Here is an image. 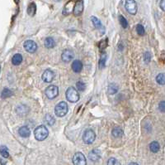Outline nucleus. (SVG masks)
<instances>
[{
	"mask_svg": "<svg viewBox=\"0 0 165 165\" xmlns=\"http://www.w3.org/2000/svg\"><path fill=\"white\" fill-rule=\"evenodd\" d=\"M125 8L130 14L135 15L137 13V4L135 0H126Z\"/></svg>",
	"mask_w": 165,
	"mask_h": 165,
	"instance_id": "obj_5",
	"label": "nucleus"
},
{
	"mask_svg": "<svg viewBox=\"0 0 165 165\" xmlns=\"http://www.w3.org/2000/svg\"><path fill=\"white\" fill-rule=\"evenodd\" d=\"M88 158L91 161L93 162H97L101 158V151L98 148H94L91 150L88 153Z\"/></svg>",
	"mask_w": 165,
	"mask_h": 165,
	"instance_id": "obj_12",
	"label": "nucleus"
},
{
	"mask_svg": "<svg viewBox=\"0 0 165 165\" xmlns=\"http://www.w3.org/2000/svg\"><path fill=\"white\" fill-rule=\"evenodd\" d=\"M156 81L158 84H160V85H164V73H160L156 77Z\"/></svg>",
	"mask_w": 165,
	"mask_h": 165,
	"instance_id": "obj_26",
	"label": "nucleus"
},
{
	"mask_svg": "<svg viewBox=\"0 0 165 165\" xmlns=\"http://www.w3.org/2000/svg\"><path fill=\"white\" fill-rule=\"evenodd\" d=\"M129 165H139L138 164H136V163H131V164H130Z\"/></svg>",
	"mask_w": 165,
	"mask_h": 165,
	"instance_id": "obj_36",
	"label": "nucleus"
},
{
	"mask_svg": "<svg viewBox=\"0 0 165 165\" xmlns=\"http://www.w3.org/2000/svg\"><path fill=\"white\" fill-rule=\"evenodd\" d=\"M118 90V87L115 85V84H111L108 86V93L109 94H115L117 92Z\"/></svg>",
	"mask_w": 165,
	"mask_h": 165,
	"instance_id": "obj_27",
	"label": "nucleus"
},
{
	"mask_svg": "<svg viewBox=\"0 0 165 165\" xmlns=\"http://www.w3.org/2000/svg\"><path fill=\"white\" fill-rule=\"evenodd\" d=\"M74 3L73 1H69L66 5L64 8V10H63V14L64 15H69L70 13L73 12L74 10Z\"/></svg>",
	"mask_w": 165,
	"mask_h": 165,
	"instance_id": "obj_13",
	"label": "nucleus"
},
{
	"mask_svg": "<svg viewBox=\"0 0 165 165\" xmlns=\"http://www.w3.org/2000/svg\"><path fill=\"white\" fill-rule=\"evenodd\" d=\"M159 6H160L161 9H162L163 11H164L165 10V0H161L160 4H159Z\"/></svg>",
	"mask_w": 165,
	"mask_h": 165,
	"instance_id": "obj_35",
	"label": "nucleus"
},
{
	"mask_svg": "<svg viewBox=\"0 0 165 165\" xmlns=\"http://www.w3.org/2000/svg\"><path fill=\"white\" fill-rule=\"evenodd\" d=\"M73 164L74 165H87L86 158L82 153H76L73 157Z\"/></svg>",
	"mask_w": 165,
	"mask_h": 165,
	"instance_id": "obj_7",
	"label": "nucleus"
},
{
	"mask_svg": "<svg viewBox=\"0 0 165 165\" xmlns=\"http://www.w3.org/2000/svg\"><path fill=\"white\" fill-rule=\"evenodd\" d=\"M107 165H121L120 162L115 158H111L107 162Z\"/></svg>",
	"mask_w": 165,
	"mask_h": 165,
	"instance_id": "obj_31",
	"label": "nucleus"
},
{
	"mask_svg": "<svg viewBox=\"0 0 165 165\" xmlns=\"http://www.w3.org/2000/svg\"><path fill=\"white\" fill-rule=\"evenodd\" d=\"M76 85H77V88H78V90L79 91H84V90H85L86 85H85L84 82H82V81H78Z\"/></svg>",
	"mask_w": 165,
	"mask_h": 165,
	"instance_id": "obj_30",
	"label": "nucleus"
},
{
	"mask_svg": "<svg viewBox=\"0 0 165 165\" xmlns=\"http://www.w3.org/2000/svg\"><path fill=\"white\" fill-rule=\"evenodd\" d=\"M44 44H45V47L46 48H52V47H55V40L52 38H46L45 39Z\"/></svg>",
	"mask_w": 165,
	"mask_h": 165,
	"instance_id": "obj_20",
	"label": "nucleus"
},
{
	"mask_svg": "<svg viewBox=\"0 0 165 165\" xmlns=\"http://www.w3.org/2000/svg\"><path fill=\"white\" fill-rule=\"evenodd\" d=\"M66 99L71 103H75L79 100V94L74 87H69L65 93Z\"/></svg>",
	"mask_w": 165,
	"mask_h": 165,
	"instance_id": "obj_3",
	"label": "nucleus"
},
{
	"mask_svg": "<svg viewBox=\"0 0 165 165\" xmlns=\"http://www.w3.org/2000/svg\"><path fill=\"white\" fill-rule=\"evenodd\" d=\"M164 106H165L164 101L160 102V104H159V110H160L161 112H164V110H165Z\"/></svg>",
	"mask_w": 165,
	"mask_h": 165,
	"instance_id": "obj_34",
	"label": "nucleus"
},
{
	"mask_svg": "<svg viewBox=\"0 0 165 165\" xmlns=\"http://www.w3.org/2000/svg\"><path fill=\"white\" fill-rule=\"evenodd\" d=\"M82 11H83V2H82V0H78L74 4L73 13L75 16H79L82 14Z\"/></svg>",
	"mask_w": 165,
	"mask_h": 165,
	"instance_id": "obj_10",
	"label": "nucleus"
},
{
	"mask_svg": "<svg viewBox=\"0 0 165 165\" xmlns=\"http://www.w3.org/2000/svg\"><path fill=\"white\" fill-rule=\"evenodd\" d=\"M55 1H57V2H59V1H60V0H55Z\"/></svg>",
	"mask_w": 165,
	"mask_h": 165,
	"instance_id": "obj_37",
	"label": "nucleus"
},
{
	"mask_svg": "<svg viewBox=\"0 0 165 165\" xmlns=\"http://www.w3.org/2000/svg\"><path fill=\"white\" fill-rule=\"evenodd\" d=\"M69 111V107L65 101L59 102L55 108V114L58 117H64Z\"/></svg>",
	"mask_w": 165,
	"mask_h": 165,
	"instance_id": "obj_2",
	"label": "nucleus"
},
{
	"mask_svg": "<svg viewBox=\"0 0 165 165\" xmlns=\"http://www.w3.org/2000/svg\"><path fill=\"white\" fill-rule=\"evenodd\" d=\"M45 122L49 125H53L55 123V119L50 114H45Z\"/></svg>",
	"mask_w": 165,
	"mask_h": 165,
	"instance_id": "obj_23",
	"label": "nucleus"
},
{
	"mask_svg": "<svg viewBox=\"0 0 165 165\" xmlns=\"http://www.w3.org/2000/svg\"><path fill=\"white\" fill-rule=\"evenodd\" d=\"M0 153H1V155L4 157V158H8V157H9L8 148L6 146H4V145L0 146Z\"/></svg>",
	"mask_w": 165,
	"mask_h": 165,
	"instance_id": "obj_24",
	"label": "nucleus"
},
{
	"mask_svg": "<svg viewBox=\"0 0 165 165\" xmlns=\"http://www.w3.org/2000/svg\"><path fill=\"white\" fill-rule=\"evenodd\" d=\"M71 67H72V70L75 73H78V72H80L82 71V63L79 60H75V61H74L73 64H72Z\"/></svg>",
	"mask_w": 165,
	"mask_h": 165,
	"instance_id": "obj_14",
	"label": "nucleus"
},
{
	"mask_svg": "<svg viewBox=\"0 0 165 165\" xmlns=\"http://www.w3.org/2000/svg\"><path fill=\"white\" fill-rule=\"evenodd\" d=\"M144 62H149V61L151 60V54L148 52V51H147V52H145L144 55Z\"/></svg>",
	"mask_w": 165,
	"mask_h": 165,
	"instance_id": "obj_32",
	"label": "nucleus"
},
{
	"mask_svg": "<svg viewBox=\"0 0 165 165\" xmlns=\"http://www.w3.org/2000/svg\"><path fill=\"white\" fill-rule=\"evenodd\" d=\"M74 53L70 50H65L62 52L61 59L65 62H70L72 60L74 59Z\"/></svg>",
	"mask_w": 165,
	"mask_h": 165,
	"instance_id": "obj_11",
	"label": "nucleus"
},
{
	"mask_svg": "<svg viewBox=\"0 0 165 165\" xmlns=\"http://www.w3.org/2000/svg\"><path fill=\"white\" fill-rule=\"evenodd\" d=\"M36 11H37V5L35 3H31L27 7V13L30 16H34L36 14Z\"/></svg>",
	"mask_w": 165,
	"mask_h": 165,
	"instance_id": "obj_16",
	"label": "nucleus"
},
{
	"mask_svg": "<svg viewBox=\"0 0 165 165\" xmlns=\"http://www.w3.org/2000/svg\"><path fill=\"white\" fill-rule=\"evenodd\" d=\"M112 135L115 138H120L123 135V130L120 127H116L112 130Z\"/></svg>",
	"mask_w": 165,
	"mask_h": 165,
	"instance_id": "obj_22",
	"label": "nucleus"
},
{
	"mask_svg": "<svg viewBox=\"0 0 165 165\" xmlns=\"http://www.w3.org/2000/svg\"><path fill=\"white\" fill-rule=\"evenodd\" d=\"M34 135H35L36 140H37L38 141H43L48 137L49 131L45 125H40V126L36 128V130L34 131Z\"/></svg>",
	"mask_w": 165,
	"mask_h": 165,
	"instance_id": "obj_1",
	"label": "nucleus"
},
{
	"mask_svg": "<svg viewBox=\"0 0 165 165\" xmlns=\"http://www.w3.org/2000/svg\"><path fill=\"white\" fill-rule=\"evenodd\" d=\"M149 149L153 153H158L160 149V145L157 141H153L152 143L149 144Z\"/></svg>",
	"mask_w": 165,
	"mask_h": 165,
	"instance_id": "obj_17",
	"label": "nucleus"
},
{
	"mask_svg": "<svg viewBox=\"0 0 165 165\" xmlns=\"http://www.w3.org/2000/svg\"><path fill=\"white\" fill-rule=\"evenodd\" d=\"M107 47V39H105V40H103L102 41L101 43H100V45H99V47L103 50L104 49L105 47Z\"/></svg>",
	"mask_w": 165,
	"mask_h": 165,
	"instance_id": "obj_33",
	"label": "nucleus"
},
{
	"mask_svg": "<svg viewBox=\"0 0 165 165\" xmlns=\"http://www.w3.org/2000/svg\"><path fill=\"white\" fill-rule=\"evenodd\" d=\"M91 21H92V22L93 23V26H94L96 28H98V29H101V28H103L102 22H101V21H100V20H99L98 18L97 17L92 16V17H91Z\"/></svg>",
	"mask_w": 165,
	"mask_h": 165,
	"instance_id": "obj_19",
	"label": "nucleus"
},
{
	"mask_svg": "<svg viewBox=\"0 0 165 165\" xmlns=\"http://www.w3.org/2000/svg\"><path fill=\"white\" fill-rule=\"evenodd\" d=\"M22 62V56L19 54V53H16L15 55L13 56V57L12 58V62L13 65L17 66L21 64V62Z\"/></svg>",
	"mask_w": 165,
	"mask_h": 165,
	"instance_id": "obj_18",
	"label": "nucleus"
},
{
	"mask_svg": "<svg viewBox=\"0 0 165 165\" xmlns=\"http://www.w3.org/2000/svg\"><path fill=\"white\" fill-rule=\"evenodd\" d=\"M95 139H96V134L93 130H86L83 135H82V140L85 144H91L94 142Z\"/></svg>",
	"mask_w": 165,
	"mask_h": 165,
	"instance_id": "obj_4",
	"label": "nucleus"
},
{
	"mask_svg": "<svg viewBox=\"0 0 165 165\" xmlns=\"http://www.w3.org/2000/svg\"><path fill=\"white\" fill-rule=\"evenodd\" d=\"M136 31H137V33L139 34L140 36H144L145 34V30H144V27L141 24H138L136 26Z\"/></svg>",
	"mask_w": 165,
	"mask_h": 165,
	"instance_id": "obj_29",
	"label": "nucleus"
},
{
	"mask_svg": "<svg viewBox=\"0 0 165 165\" xmlns=\"http://www.w3.org/2000/svg\"><path fill=\"white\" fill-rule=\"evenodd\" d=\"M16 3H17V2H18V0H16Z\"/></svg>",
	"mask_w": 165,
	"mask_h": 165,
	"instance_id": "obj_38",
	"label": "nucleus"
},
{
	"mask_svg": "<svg viewBox=\"0 0 165 165\" xmlns=\"http://www.w3.org/2000/svg\"><path fill=\"white\" fill-rule=\"evenodd\" d=\"M0 72H1V67H0Z\"/></svg>",
	"mask_w": 165,
	"mask_h": 165,
	"instance_id": "obj_39",
	"label": "nucleus"
},
{
	"mask_svg": "<svg viewBox=\"0 0 165 165\" xmlns=\"http://www.w3.org/2000/svg\"><path fill=\"white\" fill-rule=\"evenodd\" d=\"M45 95L49 99H55L59 95V88L56 85H50L45 89Z\"/></svg>",
	"mask_w": 165,
	"mask_h": 165,
	"instance_id": "obj_6",
	"label": "nucleus"
},
{
	"mask_svg": "<svg viewBox=\"0 0 165 165\" xmlns=\"http://www.w3.org/2000/svg\"><path fill=\"white\" fill-rule=\"evenodd\" d=\"M55 77V72L51 71L50 69H47L42 74V80H44L46 83H50L53 80Z\"/></svg>",
	"mask_w": 165,
	"mask_h": 165,
	"instance_id": "obj_9",
	"label": "nucleus"
},
{
	"mask_svg": "<svg viewBox=\"0 0 165 165\" xmlns=\"http://www.w3.org/2000/svg\"><path fill=\"white\" fill-rule=\"evenodd\" d=\"M12 95V92L11 90H9L8 88H4L2 90V93H1V97L3 99H6V98L10 97Z\"/></svg>",
	"mask_w": 165,
	"mask_h": 165,
	"instance_id": "obj_25",
	"label": "nucleus"
},
{
	"mask_svg": "<svg viewBox=\"0 0 165 165\" xmlns=\"http://www.w3.org/2000/svg\"><path fill=\"white\" fill-rule=\"evenodd\" d=\"M119 20H120V23H121V25L122 26V28H126L128 27L127 20H126L122 15H120L119 16Z\"/></svg>",
	"mask_w": 165,
	"mask_h": 165,
	"instance_id": "obj_28",
	"label": "nucleus"
},
{
	"mask_svg": "<svg viewBox=\"0 0 165 165\" xmlns=\"http://www.w3.org/2000/svg\"><path fill=\"white\" fill-rule=\"evenodd\" d=\"M18 134L22 138H27L31 135V130H30V129L27 126H22V127H21L19 129Z\"/></svg>",
	"mask_w": 165,
	"mask_h": 165,
	"instance_id": "obj_15",
	"label": "nucleus"
},
{
	"mask_svg": "<svg viewBox=\"0 0 165 165\" xmlns=\"http://www.w3.org/2000/svg\"><path fill=\"white\" fill-rule=\"evenodd\" d=\"M107 54L106 53H102L101 55V57H100V60H99V68L100 69H103V68L105 67L106 66V62H107Z\"/></svg>",
	"mask_w": 165,
	"mask_h": 165,
	"instance_id": "obj_21",
	"label": "nucleus"
},
{
	"mask_svg": "<svg viewBox=\"0 0 165 165\" xmlns=\"http://www.w3.org/2000/svg\"><path fill=\"white\" fill-rule=\"evenodd\" d=\"M23 47L26 51L29 53H34L37 50V45L32 40H27L23 44Z\"/></svg>",
	"mask_w": 165,
	"mask_h": 165,
	"instance_id": "obj_8",
	"label": "nucleus"
}]
</instances>
